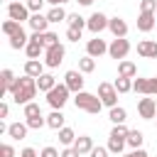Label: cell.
<instances>
[{
  "mask_svg": "<svg viewBox=\"0 0 157 157\" xmlns=\"http://www.w3.org/2000/svg\"><path fill=\"white\" fill-rule=\"evenodd\" d=\"M37 78L34 76H22V78H15V83H12V88H10V96H12V101L17 103V105H27L34 96H37Z\"/></svg>",
  "mask_w": 157,
  "mask_h": 157,
  "instance_id": "cell-1",
  "label": "cell"
},
{
  "mask_svg": "<svg viewBox=\"0 0 157 157\" xmlns=\"http://www.w3.org/2000/svg\"><path fill=\"white\" fill-rule=\"evenodd\" d=\"M74 103H76V108H81V110H86V113H91V115H98L101 108H103V101H101L98 96L88 93V91H78L76 98H74Z\"/></svg>",
  "mask_w": 157,
  "mask_h": 157,
  "instance_id": "cell-2",
  "label": "cell"
},
{
  "mask_svg": "<svg viewBox=\"0 0 157 157\" xmlns=\"http://www.w3.org/2000/svg\"><path fill=\"white\" fill-rule=\"evenodd\" d=\"M69 93H71V91H69L66 83H56V86L47 93V103H49L54 110H61V108L66 105V101H69Z\"/></svg>",
  "mask_w": 157,
  "mask_h": 157,
  "instance_id": "cell-3",
  "label": "cell"
},
{
  "mask_svg": "<svg viewBox=\"0 0 157 157\" xmlns=\"http://www.w3.org/2000/svg\"><path fill=\"white\" fill-rule=\"evenodd\" d=\"M64 56H66V49H64V44L59 42V44H54V47H47V52H44V64H47L49 69H56V66L64 61Z\"/></svg>",
  "mask_w": 157,
  "mask_h": 157,
  "instance_id": "cell-4",
  "label": "cell"
},
{
  "mask_svg": "<svg viewBox=\"0 0 157 157\" xmlns=\"http://www.w3.org/2000/svg\"><path fill=\"white\" fill-rule=\"evenodd\" d=\"M128 52H130V42H128L125 37H115V39L108 44V54H110V59L123 61V59L128 56Z\"/></svg>",
  "mask_w": 157,
  "mask_h": 157,
  "instance_id": "cell-5",
  "label": "cell"
},
{
  "mask_svg": "<svg viewBox=\"0 0 157 157\" xmlns=\"http://www.w3.org/2000/svg\"><path fill=\"white\" fill-rule=\"evenodd\" d=\"M98 98H101V101H103V105H108V108L118 105V91H115V86H113V83H108V81L98 83Z\"/></svg>",
  "mask_w": 157,
  "mask_h": 157,
  "instance_id": "cell-6",
  "label": "cell"
},
{
  "mask_svg": "<svg viewBox=\"0 0 157 157\" xmlns=\"http://www.w3.org/2000/svg\"><path fill=\"white\" fill-rule=\"evenodd\" d=\"M7 15H10V20H17V22H29V7L27 5H22L20 0H15V2H7Z\"/></svg>",
  "mask_w": 157,
  "mask_h": 157,
  "instance_id": "cell-7",
  "label": "cell"
},
{
  "mask_svg": "<svg viewBox=\"0 0 157 157\" xmlns=\"http://www.w3.org/2000/svg\"><path fill=\"white\" fill-rule=\"evenodd\" d=\"M137 113H140V118L152 120V118L157 115V103H155V98H150V96L140 98V101H137Z\"/></svg>",
  "mask_w": 157,
  "mask_h": 157,
  "instance_id": "cell-8",
  "label": "cell"
},
{
  "mask_svg": "<svg viewBox=\"0 0 157 157\" xmlns=\"http://www.w3.org/2000/svg\"><path fill=\"white\" fill-rule=\"evenodd\" d=\"M105 52H108V44H105V39H101L98 34H96L93 39H88V42H86V54H88V56L98 59V56H103Z\"/></svg>",
  "mask_w": 157,
  "mask_h": 157,
  "instance_id": "cell-9",
  "label": "cell"
},
{
  "mask_svg": "<svg viewBox=\"0 0 157 157\" xmlns=\"http://www.w3.org/2000/svg\"><path fill=\"white\" fill-rule=\"evenodd\" d=\"M64 83L69 86V91L78 93V91H83V74L71 69V71H66V74H64Z\"/></svg>",
  "mask_w": 157,
  "mask_h": 157,
  "instance_id": "cell-10",
  "label": "cell"
},
{
  "mask_svg": "<svg viewBox=\"0 0 157 157\" xmlns=\"http://www.w3.org/2000/svg\"><path fill=\"white\" fill-rule=\"evenodd\" d=\"M108 17L103 15V12H93L91 17H88V29L93 32V34H101L103 29H108Z\"/></svg>",
  "mask_w": 157,
  "mask_h": 157,
  "instance_id": "cell-11",
  "label": "cell"
},
{
  "mask_svg": "<svg viewBox=\"0 0 157 157\" xmlns=\"http://www.w3.org/2000/svg\"><path fill=\"white\" fill-rule=\"evenodd\" d=\"M137 54H140L142 59H157V42H152V39L140 42V44H137Z\"/></svg>",
  "mask_w": 157,
  "mask_h": 157,
  "instance_id": "cell-12",
  "label": "cell"
},
{
  "mask_svg": "<svg viewBox=\"0 0 157 157\" xmlns=\"http://www.w3.org/2000/svg\"><path fill=\"white\" fill-rule=\"evenodd\" d=\"M49 25H52V22H49L47 15H42V12H32V17H29V27H32L34 32H47Z\"/></svg>",
  "mask_w": 157,
  "mask_h": 157,
  "instance_id": "cell-13",
  "label": "cell"
},
{
  "mask_svg": "<svg viewBox=\"0 0 157 157\" xmlns=\"http://www.w3.org/2000/svg\"><path fill=\"white\" fill-rule=\"evenodd\" d=\"M157 27V20H155V12H140L137 17V29L140 32H150Z\"/></svg>",
  "mask_w": 157,
  "mask_h": 157,
  "instance_id": "cell-14",
  "label": "cell"
},
{
  "mask_svg": "<svg viewBox=\"0 0 157 157\" xmlns=\"http://www.w3.org/2000/svg\"><path fill=\"white\" fill-rule=\"evenodd\" d=\"M108 29H110L113 37H125V34H128V22H125L123 17H110Z\"/></svg>",
  "mask_w": 157,
  "mask_h": 157,
  "instance_id": "cell-15",
  "label": "cell"
},
{
  "mask_svg": "<svg viewBox=\"0 0 157 157\" xmlns=\"http://www.w3.org/2000/svg\"><path fill=\"white\" fill-rule=\"evenodd\" d=\"M25 52H27V56H29V59H39V54H44V52H47V47H44L37 37H29V42H27Z\"/></svg>",
  "mask_w": 157,
  "mask_h": 157,
  "instance_id": "cell-16",
  "label": "cell"
},
{
  "mask_svg": "<svg viewBox=\"0 0 157 157\" xmlns=\"http://www.w3.org/2000/svg\"><path fill=\"white\" fill-rule=\"evenodd\" d=\"M44 66H47V64H42L39 59H27V61H25V74L39 78V76L44 74Z\"/></svg>",
  "mask_w": 157,
  "mask_h": 157,
  "instance_id": "cell-17",
  "label": "cell"
},
{
  "mask_svg": "<svg viewBox=\"0 0 157 157\" xmlns=\"http://www.w3.org/2000/svg\"><path fill=\"white\" fill-rule=\"evenodd\" d=\"M15 74L10 71V69H2L0 71V96H5V93H10V88H12V83H15Z\"/></svg>",
  "mask_w": 157,
  "mask_h": 157,
  "instance_id": "cell-18",
  "label": "cell"
},
{
  "mask_svg": "<svg viewBox=\"0 0 157 157\" xmlns=\"http://www.w3.org/2000/svg\"><path fill=\"white\" fill-rule=\"evenodd\" d=\"M27 130H29L27 123H12V125H7V135L12 140H25L27 137Z\"/></svg>",
  "mask_w": 157,
  "mask_h": 157,
  "instance_id": "cell-19",
  "label": "cell"
},
{
  "mask_svg": "<svg viewBox=\"0 0 157 157\" xmlns=\"http://www.w3.org/2000/svg\"><path fill=\"white\" fill-rule=\"evenodd\" d=\"M64 120H66V115H64L61 110H52V113L47 115V128H52V130H61V128H64Z\"/></svg>",
  "mask_w": 157,
  "mask_h": 157,
  "instance_id": "cell-20",
  "label": "cell"
},
{
  "mask_svg": "<svg viewBox=\"0 0 157 157\" xmlns=\"http://www.w3.org/2000/svg\"><path fill=\"white\" fill-rule=\"evenodd\" d=\"M74 147L78 150V155H91V150H93V137H88V135H78L76 142H74Z\"/></svg>",
  "mask_w": 157,
  "mask_h": 157,
  "instance_id": "cell-21",
  "label": "cell"
},
{
  "mask_svg": "<svg viewBox=\"0 0 157 157\" xmlns=\"http://www.w3.org/2000/svg\"><path fill=\"white\" fill-rule=\"evenodd\" d=\"M118 76H125V78H135L137 76V66L132 61H118Z\"/></svg>",
  "mask_w": 157,
  "mask_h": 157,
  "instance_id": "cell-22",
  "label": "cell"
},
{
  "mask_svg": "<svg viewBox=\"0 0 157 157\" xmlns=\"http://www.w3.org/2000/svg\"><path fill=\"white\" fill-rule=\"evenodd\" d=\"M125 145H128V140H125V137H118V135H108V150H110L113 155H123Z\"/></svg>",
  "mask_w": 157,
  "mask_h": 157,
  "instance_id": "cell-23",
  "label": "cell"
},
{
  "mask_svg": "<svg viewBox=\"0 0 157 157\" xmlns=\"http://www.w3.org/2000/svg\"><path fill=\"white\" fill-rule=\"evenodd\" d=\"M47 17H49V22H52V25H59V22H64L69 15H66V10H64L61 5H52V10L47 12Z\"/></svg>",
  "mask_w": 157,
  "mask_h": 157,
  "instance_id": "cell-24",
  "label": "cell"
},
{
  "mask_svg": "<svg viewBox=\"0 0 157 157\" xmlns=\"http://www.w3.org/2000/svg\"><path fill=\"white\" fill-rule=\"evenodd\" d=\"M54 86H56V78H54L52 74H42V76L37 78V88H39L42 93H49Z\"/></svg>",
  "mask_w": 157,
  "mask_h": 157,
  "instance_id": "cell-25",
  "label": "cell"
},
{
  "mask_svg": "<svg viewBox=\"0 0 157 157\" xmlns=\"http://www.w3.org/2000/svg\"><path fill=\"white\" fill-rule=\"evenodd\" d=\"M32 37H37L44 47H54V44H59V34H54V32H49V29H47V32H34Z\"/></svg>",
  "mask_w": 157,
  "mask_h": 157,
  "instance_id": "cell-26",
  "label": "cell"
},
{
  "mask_svg": "<svg viewBox=\"0 0 157 157\" xmlns=\"http://www.w3.org/2000/svg\"><path fill=\"white\" fill-rule=\"evenodd\" d=\"M56 132H59V142H61L64 147H71V145L76 142V132H74L71 128H66V125H64V128H61V130H56Z\"/></svg>",
  "mask_w": 157,
  "mask_h": 157,
  "instance_id": "cell-27",
  "label": "cell"
},
{
  "mask_svg": "<svg viewBox=\"0 0 157 157\" xmlns=\"http://www.w3.org/2000/svg\"><path fill=\"white\" fill-rule=\"evenodd\" d=\"M108 118H110V123H113V125L125 123V120H128V110H125V108H120V105H113V108H110V113H108Z\"/></svg>",
  "mask_w": 157,
  "mask_h": 157,
  "instance_id": "cell-28",
  "label": "cell"
},
{
  "mask_svg": "<svg viewBox=\"0 0 157 157\" xmlns=\"http://www.w3.org/2000/svg\"><path fill=\"white\" fill-rule=\"evenodd\" d=\"M2 32H5L7 37H15L17 32H22V22H17V20H5V22H2Z\"/></svg>",
  "mask_w": 157,
  "mask_h": 157,
  "instance_id": "cell-29",
  "label": "cell"
},
{
  "mask_svg": "<svg viewBox=\"0 0 157 157\" xmlns=\"http://www.w3.org/2000/svg\"><path fill=\"white\" fill-rule=\"evenodd\" d=\"M125 140H128V147H132V150H137V147H142V140H145V135H142L140 130H130Z\"/></svg>",
  "mask_w": 157,
  "mask_h": 157,
  "instance_id": "cell-30",
  "label": "cell"
},
{
  "mask_svg": "<svg viewBox=\"0 0 157 157\" xmlns=\"http://www.w3.org/2000/svg\"><path fill=\"white\" fill-rule=\"evenodd\" d=\"M93 69H96V59H93V56L86 54V56L78 59V71H81V74H91Z\"/></svg>",
  "mask_w": 157,
  "mask_h": 157,
  "instance_id": "cell-31",
  "label": "cell"
},
{
  "mask_svg": "<svg viewBox=\"0 0 157 157\" xmlns=\"http://www.w3.org/2000/svg\"><path fill=\"white\" fill-rule=\"evenodd\" d=\"M27 42H29V37L25 34V29L17 32L15 37H10V47H12V49H22V47H27Z\"/></svg>",
  "mask_w": 157,
  "mask_h": 157,
  "instance_id": "cell-32",
  "label": "cell"
},
{
  "mask_svg": "<svg viewBox=\"0 0 157 157\" xmlns=\"http://www.w3.org/2000/svg\"><path fill=\"white\" fill-rule=\"evenodd\" d=\"M113 86H115V91H118V93H128V91H132V78H125V76H118Z\"/></svg>",
  "mask_w": 157,
  "mask_h": 157,
  "instance_id": "cell-33",
  "label": "cell"
},
{
  "mask_svg": "<svg viewBox=\"0 0 157 157\" xmlns=\"http://www.w3.org/2000/svg\"><path fill=\"white\" fill-rule=\"evenodd\" d=\"M69 20V27H78V29H83V27H88V20H83L78 12H74V15H69L66 17Z\"/></svg>",
  "mask_w": 157,
  "mask_h": 157,
  "instance_id": "cell-34",
  "label": "cell"
},
{
  "mask_svg": "<svg viewBox=\"0 0 157 157\" xmlns=\"http://www.w3.org/2000/svg\"><path fill=\"white\" fill-rule=\"evenodd\" d=\"M147 81H150V78H140V76H137V78H132V91H135V93L147 96Z\"/></svg>",
  "mask_w": 157,
  "mask_h": 157,
  "instance_id": "cell-35",
  "label": "cell"
},
{
  "mask_svg": "<svg viewBox=\"0 0 157 157\" xmlns=\"http://www.w3.org/2000/svg\"><path fill=\"white\" fill-rule=\"evenodd\" d=\"M37 115H42V108H39V103L29 101V103L25 105V118H37Z\"/></svg>",
  "mask_w": 157,
  "mask_h": 157,
  "instance_id": "cell-36",
  "label": "cell"
},
{
  "mask_svg": "<svg viewBox=\"0 0 157 157\" xmlns=\"http://www.w3.org/2000/svg\"><path fill=\"white\" fill-rule=\"evenodd\" d=\"M25 123L29 125V130H39V128H44V125H47V118H42V115H37V118H27Z\"/></svg>",
  "mask_w": 157,
  "mask_h": 157,
  "instance_id": "cell-37",
  "label": "cell"
},
{
  "mask_svg": "<svg viewBox=\"0 0 157 157\" xmlns=\"http://www.w3.org/2000/svg\"><path fill=\"white\" fill-rule=\"evenodd\" d=\"M140 12H157V0H140Z\"/></svg>",
  "mask_w": 157,
  "mask_h": 157,
  "instance_id": "cell-38",
  "label": "cell"
},
{
  "mask_svg": "<svg viewBox=\"0 0 157 157\" xmlns=\"http://www.w3.org/2000/svg\"><path fill=\"white\" fill-rule=\"evenodd\" d=\"M81 32H83V29H78V27H69V29H66V39H69V42H78V39H81Z\"/></svg>",
  "mask_w": 157,
  "mask_h": 157,
  "instance_id": "cell-39",
  "label": "cell"
},
{
  "mask_svg": "<svg viewBox=\"0 0 157 157\" xmlns=\"http://www.w3.org/2000/svg\"><path fill=\"white\" fill-rule=\"evenodd\" d=\"M39 157H61V152L56 150V147H52V145H47L42 152H39Z\"/></svg>",
  "mask_w": 157,
  "mask_h": 157,
  "instance_id": "cell-40",
  "label": "cell"
},
{
  "mask_svg": "<svg viewBox=\"0 0 157 157\" xmlns=\"http://www.w3.org/2000/svg\"><path fill=\"white\" fill-rule=\"evenodd\" d=\"M44 2H47V0H27V2H25V5H27V7H29V12H39V10H42V5H44Z\"/></svg>",
  "mask_w": 157,
  "mask_h": 157,
  "instance_id": "cell-41",
  "label": "cell"
},
{
  "mask_svg": "<svg viewBox=\"0 0 157 157\" xmlns=\"http://www.w3.org/2000/svg\"><path fill=\"white\" fill-rule=\"evenodd\" d=\"M0 157H15V147L12 145H0Z\"/></svg>",
  "mask_w": 157,
  "mask_h": 157,
  "instance_id": "cell-42",
  "label": "cell"
},
{
  "mask_svg": "<svg viewBox=\"0 0 157 157\" xmlns=\"http://www.w3.org/2000/svg\"><path fill=\"white\" fill-rule=\"evenodd\" d=\"M108 152H110L108 147H93L91 150V157H108Z\"/></svg>",
  "mask_w": 157,
  "mask_h": 157,
  "instance_id": "cell-43",
  "label": "cell"
},
{
  "mask_svg": "<svg viewBox=\"0 0 157 157\" xmlns=\"http://www.w3.org/2000/svg\"><path fill=\"white\" fill-rule=\"evenodd\" d=\"M147 96H157V78L147 81Z\"/></svg>",
  "mask_w": 157,
  "mask_h": 157,
  "instance_id": "cell-44",
  "label": "cell"
},
{
  "mask_svg": "<svg viewBox=\"0 0 157 157\" xmlns=\"http://www.w3.org/2000/svg\"><path fill=\"white\" fill-rule=\"evenodd\" d=\"M61 157H81V155H78V150L71 145V147H66V150L61 152Z\"/></svg>",
  "mask_w": 157,
  "mask_h": 157,
  "instance_id": "cell-45",
  "label": "cell"
},
{
  "mask_svg": "<svg viewBox=\"0 0 157 157\" xmlns=\"http://www.w3.org/2000/svg\"><path fill=\"white\" fill-rule=\"evenodd\" d=\"M7 113H10V105H7V103H0V120L7 118Z\"/></svg>",
  "mask_w": 157,
  "mask_h": 157,
  "instance_id": "cell-46",
  "label": "cell"
},
{
  "mask_svg": "<svg viewBox=\"0 0 157 157\" xmlns=\"http://www.w3.org/2000/svg\"><path fill=\"white\" fill-rule=\"evenodd\" d=\"M130 157H150V155H147L142 147H137V150H132V152H130Z\"/></svg>",
  "mask_w": 157,
  "mask_h": 157,
  "instance_id": "cell-47",
  "label": "cell"
},
{
  "mask_svg": "<svg viewBox=\"0 0 157 157\" xmlns=\"http://www.w3.org/2000/svg\"><path fill=\"white\" fill-rule=\"evenodd\" d=\"M20 157H37V152H34L32 147H25V150L20 152Z\"/></svg>",
  "mask_w": 157,
  "mask_h": 157,
  "instance_id": "cell-48",
  "label": "cell"
},
{
  "mask_svg": "<svg viewBox=\"0 0 157 157\" xmlns=\"http://www.w3.org/2000/svg\"><path fill=\"white\" fill-rule=\"evenodd\" d=\"M49 5H64V2H71V0H47Z\"/></svg>",
  "mask_w": 157,
  "mask_h": 157,
  "instance_id": "cell-49",
  "label": "cell"
},
{
  "mask_svg": "<svg viewBox=\"0 0 157 157\" xmlns=\"http://www.w3.org/2000/svg\"><path fill=\"white\" fill-rule=\"evenodd\" d=\"M78 5H93V0H76Z\"/></svg>",
  "mask_w": 157,
  "mask_h": 157,
  "instance_id": "cell-50",
  "label": "cell"
},
{
  "mask_svg": "<svg viewBox=\"0 0 157 157\" xmlns=\"http://www.w3.org/2000/svg\"><path fill=\"white\" fill-rule=\"evenodd\" d=\"M118 157H130V155H118Z\"/></svg>",
  "mask_w": 157,
  "mask_h": 157,
  "instance_id": "cell-51",
  "label": "cell"
},
{
  "mask_svg": "<svg viewBox=\"0 0 157 157\" xmlns=\"http://www.w3.org/2000/svg\"><path fill=\"white\" fill-rule=\"evenodd\" d=\"M155 103H157V98H155Z\"/></svg>",
  "mask_w": 157,
  "mask_h": 157,
  "instance_id": "cell-52",
  "label": "cell"
},
{
  "mask_svg": "<svg viewBox=\"0 0 157 157\" xmlns=\"http://www.w3.org/2000/svg\"><path fill=\"white\" fill-rule=\"evenodd\" d=\"M10 2H15V0H10Z\"/></svg>",
  "mask_w": 157,
  "mask_h": 157,
  "instance_id": "cell-53",
  "label": "cell"
}]
</instances>
